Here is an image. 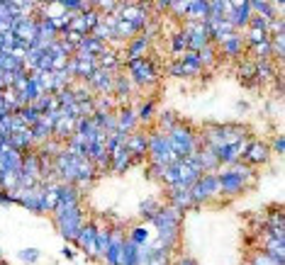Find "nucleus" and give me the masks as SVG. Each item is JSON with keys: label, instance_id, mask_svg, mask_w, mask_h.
Segmentation results:
<instances>
[{"label": "nucleus", "instance_id": "6ab92c4d", "mask_svg": "<svg viewBox=\"0 0 285 265\" xmlns=\"http://www.w3.org/2000/svg\"><path fill=\"white\" fill-rule=\"evenodd\" d=\"M198 58H200L203 69H210V66H215V61H217V46H215V44H205L203 49L198 51Z\"/></svg>", "mask_w": 285, "mask_h": 265}, {"label": "nucleus", "instance_id": "f8f14e48", "mask_svg": "<svg viewBox=\"0 0 285 265\" xmlns=\"http://www.w3.org/2000/svg\"><path fill=\"white\" fill-rule=\"evenodd\" d=\"M136 124H139V119H136V110L132 107V105H124V107H120V112H117V131L120 134H132V131H136Z\"/></svg>", "mask_w": 285, "mask_h": 265}, {"label": "nucleus", "instance_id": "1a4fd4ad", "mask_svg": "<svg viewBox=\"0 0 285 265\" xmlns=\"http://www.w3.org/2000/svg\"><path fill=\"white\" fill-rule=\"evenodd\" d=\"M217 51L227 58H244L246 56V42H244V34L242 32H234L229 34L224 42H219Z\"/></svg>", "mask_w": 285, "mask_h": 265}, {"label": "nucleus", "instance_id": "f03ea898", "mask_svg": "<svg viewBox=\"0 0 285 265\" xmlns=\"http://www.w3.org/2000/svg\"><path fill=\"white\" fill-rule=\"evenodd\" d=\"M180 212L176 207H171V205H161V210L159 214L151 219V224L159 229V241L154 243L156 248H166V251H171L173 246H176L178 241V234H180Z\"/></svg>", "mask_w": 285, "mask_h": 265}, {"label": "nucleus", "instance_id": "4be33fe9", "mask_svg": "<svg viewBox=\"0 0 285 265\" xmlns=\"http://www.w3.org/2000/svg\"><path fill=\"white\" fill-rule=\"evenodd\" d=\"M159 210H161V205H159L156 200H144V202H141V207H139L141 217H144V219H149V222L156 217V214H159Z\"/></svg>", "mask_w": 285, "mask_h": 265}, {"label": "nucleus", "instance_id": "20e7f679", "mask_svg": "<svg viewBox=\"0 0 285 265\" xmlns=\"http://www.w3.org/2000/svg\"><path fill=\"white\" fill-rule=\"evenodd\" d=\"M124 73L132 78V83L136 88H154L159 83V69H156V61H149L147 58H139V61H127L124 63Z\"/></svg>", "mask_w": 285, "mask_h": 265}, {"label": "nucleus", "instance_id": "cd10ccee", "mask_svg": "<svg viewBox=\"0 0 285 265\" xmlns=\"http://www.w3.org/2000/svg\"><path fill=\"white\" fill-rule=\"evenodd\" d=\"M236 110H239V112H246V110H251V105H249L246 100H239V102H236Z\"/></svg>", "mask_w": 285, "mask_h": 265}, {"label": "nucleus", "instance_id": "4468645a", "mask_svg": "<svg viewBox=\"0 0 285 265\" xmlns=\"http://www.w3.org/2000/svg\"><path fill=\"white\" fill-rule=\"evenodd\" d=\"M149 46H151V42L147 39V37H134L132 42H127V46H124V58L127 61H139V58H147L149 56Z\"/></svg>", "mask_w": 285, "mask_h": 265}, {"label": "nucleus", "instance_id": "b1692460", "mask_svg": "<svg viewBox=\"0 0 285 265\" xmlns=\"http://www.w3.org/2000/svg\"><path fill=\"white\" fill-rule=\"evenodd\" d=\"M13 202H15L13 195H8V192H3V190H0V205H3V207H10Z\"/></svg>", "mask_w": 285, "mask_h": 265}, {"label": "nucleus", "instance_id": "7ed1b4c3", "mask_svg": "<svg viewBox=\"0 0 285 265\" xmlns=\"http://www.w3.org/2000/svg\"><path fill=\"white\" fill-rule=\"evenodd\" d=\"M166 139H168V144H171V149H173V154H176L178 158L195 156V151L200 149V139H195L193 126L185 124V122H180L178 126H173V129L166 134Z\"/></svg>", "mask_w": 285, "mask_h": 265}, {"label": "nucleus", "instance_id": "f257e3e1", "mask_svg": "<svg viewBox=\"0 0 285 265\" xmlns=\"http://www.w3.org/2000/svg\"><path fill=\"white\" fill-rule=\"evenodd\" d=\"M219 180V195L222 197H236L242 195L249 185L256 182V168L246 166L242 161L231 163V166H224L222 173L217 175Z\"/></svg>", "mask_w": 285, "mask_h": 265}, {"label": "nucleus", "instance_id": "423d86ee", "mask_svg": "<svg viewBox=\"0 0 285 265\" xmlns=\"http://www.w3.org/2000/svg\"><path fill=\"white\" fill-rule=\"evenodd\" d=\"M190 197H193V205H203L219 197V180L217 173H203L200 180L190 187Z\"/></svg>", "mask_w": 285, "mask_h": 265}, {"label": "nucleus", "instance_id": "a878e982", "mask_svg": "<svg viewBox=\"0 0 285 265\" xmlns=\"http://www.w3.org/2000/svg\"><path fill=\"white\" fill-rule=\"evenodd\" d=\"M173 265H198V263H195L193 258H188V255H183L180 260H173Z\"/></svg>", "mask_w": 285, "mask_h": 265}, {"label": "nucleus", "instance_id": "0eeeda50", "mask_svg": "<svg viewBox=\"0 0 285 265\" xmlns=\"http://www.w3.org/2000/svg\"><path fill=\"white\" fill-rule=\"evenodd\" d=\"M268 158H271V144H266V141H261V139H251V144H249V149H246L242 161H244L246 166L258 168V166H263V163H268Z\"/></svg>", "mask_w": 285, "mask_h": 265}, {"label": "nucleus", "instance_id": "9b49d317", "mask_svg": "<svg viewBox=\"0 0 285 265\" xmlns=\"http://www.w3.org/2000/svg\"><path fill=\"white\" fill-rule=\"evenodd\" d=\"M236 81L242 88H256V61L254 58H242L236 66Z\"/></svg>", "mask_w": 285, "mask_h": 265}, {"label": "nucleus", "instance_id": "bb28decb", "mask_svg": "<svg viewBox=\"0 0 285 265\" xmlns=\"http://www.w3.org/2000/svg\"><path fill=\"white\" fill-rule=\"evenodd\" d=\"M61 253H64V258H68L71 263L76 260V251H73V248H68V246H66V248H64V251H61Z\"/></svg>", "mask_w": 285, "mask_h": 265}, {"label": "nucleus", "instance_id": "2eb2a0df", "mask_svg": "<svg viewBox=\"0 0 285 265\" xmlns=\"http://www.w3.org/2000/svg\"><path fill=\"white\" fill-rule=\"evenodd\" d=\"M129 166H132V156L127 154L124 146H120L117 151L110 154V170H112V173H124Z\"/></svg>", "mask_w": 285, "mask_h": 265}, {"label": "nucleus", "instance_id": "a211bd4d", "mask_svg": "<svg viewBox=\"0 0 285 265\" xmlns=\"http://www.w3.org/2000/svg\"><path fill=\"white\" fill-rule=\"evenodd\" d=\"M81 51H85V54H90V56H98L103 54L108 46H105V42H100V39H95L93 34H88V37H83V42H81V46H78Z\"/></svg>", "mask_w": 285, "mask_h": 265}, {"label": "nucleus", "instance_id": "dca6fc26", "mask_svg": "<svg viewBox=\"0 0 285 265\" xmlns=\"http://www.w3.org/2000/svg\"><path fill=\"white\" fill-rule=\"evenodd\" d=\"M251 15H254V10H251V0H246V3H236V15H234V29L236 32H244L246 25H249V20H251Z\"/></svg>", "mask_w": 285, "mask_h": 265}, {"label": "nucleus", "instance_id": "ddd939ff", "mask_svg": "<svg viewBox=\"0 0 285 265\" xmlns=\"http://www.w3.org/2000/svg\"><path fill=\"white\" fill-rule=\"evenodd\" d=\"M178 63H180L183 78H198L205 71L203 63H200V58H198V51H185V54L178 58Z\"/></svg>", "mask_w": 285, "mask_h": 265}, {"label": "nucleus", "instance_id": "393cba45", "mask_svg": "<svg viewBox=\"0 0 285 265\" xmlns=\"http://www.w3.org/2000/svg\"><path fill=\"white\" fill-rule=\"evenodd\" d=\"M283 149H285V141H283V137H278V139L273 141V151H278V154H283Z\"/></svg>", "mask_w": 285, "mask_h": 265}, {"label": "nucleus", "instance_id": "39448f33", "mask_svg": "<svg viewBox=\"0 0 285 265\" xmlns=\"http://www.w3.org/2000/svg\"><path fill=\"white\" fill-rule=\"evenodd\" d=\"M54 222H56V229H59V234L66 238V241H76V236H78V231H81V226L88 219L83 217V212L81 207H73V210H68L64 212V214H59V217H54Z\"/></svg>", "mask_w": 285, "mask_h": 265}, {"label": "nucleus", "instance_id": "9d476101", "mask_svg": "<svg viewBox=\"0 0 285 265\" xmlns=\"http://www.w3.org/2000/svg\"><path fill=\"white\" fill-rule=\"evenodd\" d=\"M124 149H127V154L132 156V161H139V158H144L147 156V134L144 131H132V134H127L124 137Z\"/></svg>", "mask_w": 285, "mask_h": 265}, {"label": "nucleus", "instance_id": "f3484780", "mask_svg": "<svg viewBox=\"0 0 285 265\" xmlns=\"http://www.w3.org/2000/svg\"><path fill=\"white\" fill-rule=\"evenodd\" d=\"M178 124H180V117H178L176 110H161V114H159V124H156V131L166 137V134Z\"/></svg>", "mask_w": 285, "mask_h": 265}, {"label": "nucleus", "instance_id": "5701e85b", "mask_svg": "<svg viewBox=\"0 0 285 265\" xmlns=\"http://www.w3.org/2000/svg\"><path fill=\"white\" fill-rule=\"evenodd\" d=\"M39 258H41L39 248H22V251H20V260H25V263H29V265H34Z\"/></svg>", "mask_w": 285, "mask_h": 265}, {"label": "nucleus", "instance_id": "aec40b11", "mask_svg": "<svg viewBox=\"0 0 285 265\" xmlns=\"http://www.w3.org/2000/svg\"><path fill=\"white\" fill-rule=\"evenodd\" d=\"M136 107H139V110H136V119L144 122V124L151 122V117L156 114V102H154V100H144V102L136 105Z\"/></svg>", "mask_w": 285, "mask_h": 265}, {"label": "nucleus", "instance_id": "412c9836", "mask_svg": "<svg viewBox=\"0 0 285 265\" xmlns=\"http://www.w3.org/2000/svg\"><path fill=\"white\" fill-rule=\"evenodd\" d=\"M127 238H129L134 246H147V243H149V229H147V226H134Z\"/></svg>", "mask_w": 285, "mask_h": 265}, {"label": "nucleus", "instance_id": "6e6552de", "mask_svg": "<svg viewBox=\"0 0 285 265\" xmlns=\"http://www.w3.org/2000/svg\"><path fill=\"white\" fill-rule=\"evenodd\" d=\"M73 246H81L85 255H93V258L98 255V226H95V222L83 224L76 241H73Z\"/></svg>", "mask_w": 285, "mask_h": 265}]
</instances>
